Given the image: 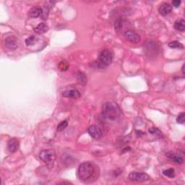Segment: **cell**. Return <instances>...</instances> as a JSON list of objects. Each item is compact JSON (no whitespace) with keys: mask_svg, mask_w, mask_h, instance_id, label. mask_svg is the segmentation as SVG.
<instances>
[{"mask_svg":"<svg viewBox=\"0 0 185 185\" xmlns=\"http://www.w3.org/2000/svg\"><path fill=\"white\" fill-rule=\"evenodd\" d=\"M121 111L116 103L106 102L103 106L102 114L105 119L109 121H115L120 116Z\"/></svg>","mask_w":185,"mask_h":185,"instance_id":"1","label":"cell"},{"mask_svg":"<svg viewBox=\"0 0 185 185\" xmlns=\"http://www.w3.org/2000/svg\"><path fill=\"white\" fill-rule=\"evenodd\" d=\"M94 165L90 162H84L80 165L78 170V177L82 182H88L94 177Z\"/></svg>","mask_w":185,"mask_h":185,"instance_id":"2","label":"cell"},{"mask_svg":"<svg viewBox=\"0 0 185 185\" xmlns=\"http://www.w3.org/2000/svg\"><path fill=\"white\" fill-rule=\"evenodd\" d=\"M112 59H113L112 53L108 49H105V50L100 52L98 60L95 62V64H96L98 68H106V67L111 64Z\"/></svg>","mask_w":185,"mask_h":185,"instance_id":"3","label":"cell"},{"mask_svg":"<svg viewBox=\"0 0 185 185\" xmlns=\"http://www.w3.org/2000/svg\"><path fill=\"white\" fill-rule=\"evenodd\" d=\"M39 158L49 166H53L56 159V154L53 150H43L40 152Z\"/></svg>","mask_w":185,"mask_h":185,"instance_id":"4","label":"cell"},{"mask_svg":"<svg viewBox=\"0 0 185 185\" xmlns=\"http://www.w3.org/2000/svg\"><path fill=\"white\" fill-rule=\"evenodd\" d=\"M129 179L133 182H146L151 179V177L146 173L132 172L129 175Z\"/></svg>","mask_w":185,"mask_h":185,"instance_id":"5","label":"cell"},{"mask_svg":"<svg viewBox=\"0 0 185 185\" xmlns=\"http://www.w3.org/2000/svg\"><path fill=\"white\" fill-rule=\"evenodd\" d=\"M124 36L126 38V39L128 40L129 41H130L131 43L133 44H137L138 42H140V36L139 34H137V33H135V31H132V30H126L125 32V34Z\"/></svg>","mask_w":185,"mask_h":185,"instance_id":"6","label":"cell"},{"mask_svg":"<svg viewBox=\"0 0 185 185\" xmlns=\"http://www.w3.org/2000/svg\"><path fill=\"white\" fill-rule=\"evenodd\" d=\"M89 135L95 140H99L102 136V131L96 125H91L88 129Z\"/></svg>","mask_w":185,"mask_h":185,"instance_id":"7","label":"cell"},{"mask_svg":"<svg viewBox=\"0 0 185 185\" xmlns=\"http://www.w3.org/2000/svg\"><path fill=\"white\" fill-rule=\"evenodd\" d=\"M172 6L169 3H167V2H164V3L161 4L158 8L159 13L163 16L167 15L168 14H169L172 12Z\"/></svg>","mask_w":185,"mask_h":185,"instance_id":"8","label":"cell"},{"mask_svg":"<svg viewBox=\"0 0 185 185\" xmlns=\"http://www.w3.org/2000/svg\"><path fill=\"white\" fill-rule=\"evenodd\" d=\"M20 146V142L17 138H13L9 140L8 143V148L12 153H15L18 150Z\"/></svg>","mask_w":185,"mask_h":185,"instance_id":"9","label":"cell"},{"mask_svg":"<svg viewBox=\"0 0 185 185\" xmlns=\"http://www.w3.org/2000/svg\"><path fill=\"white\" fill-rule=\"evenodd\" d=\"M63 96L69 98H74V99H78L80 97V93L76 89H72V90H68L64 91L62 93Z\"/></svg>","mask_w":185,"mask_h":185,"instance_id":"10","label":"cell"},{"mask_svg":"<svg viewBox=\"0 0 185 185\" xmlns=\"http://www.w3.org/2000/svg\"><path fill=\"white\" fill-rule=\"evenodd\" d=\"M5 46L7 48L11 49V50H14L18 48V43L17 41L15 38L13 37H9L5 39Z\"/></svg>","mask_w":185,"mask_h":185,"instance_id":"11","label":"cell"},{"mask_svg":"<svg viewBox=\"0 0 185 185\" xmlns=\"http://www.w3.org/2000/svg\"><path fill=\"white\" fill-rule=\"evenodd\" d=\"M166 156L168 158H170L171 160H172L173 161H174L175 163H179V164H182L184 162V159L182 156H180L178 154H176L174 153H172V152H169L166 154Z\"/></svg>","mask_w":185,"mask_h":185,"instance_id":"12","label":"cell"},{"mask_svg":"<svg viewBox=\"0 0 185 185\" xmlns=\"http://www.w3.org/2000/svg\"><path fill=\"white\" fill-rule=\"evenodd\" d=\"M49 27L48 25L44 23H39V24L37 25V26L34 28V31L38 34H43L45 33L48 31Z\"/></svg>","mask_w":185,"mask_h":185,"instance_id":"13","label":"cell"},{"mask_svg":"<svg viewBox=\"0 0 185 185\" xmlns=\"http://www.w3.org/2000/svg\"><path fill=\"white\" fill-rule=\"evenodd\" d=\"M42 14V8H39V7H35L30 10L28 15L29 17L32 18H36L41 16Z\"/></svg>","mask_w":185,"mask_h":185,"instance_id":"14","label":"cell"},{"mask_svg":"<svg viewBox=\"0 0 185 185\" xmlns=\"http://www.w3.org/2000/svg\"><path fill=\"white\" fill-rule=\"evenodd\" d=\"M184 24H185V21L184 20L181 19L179 20L176 21L174 25V27L177 30H179V31H184V29H185Z\"/></svg>","mask_w":185,"mask_h":185,"instance_id":"15","label":"cell"},{"mask_svg":"<svg viewBox=\"0 0 185 185\" xmlns=\"http://www.w3.org/2000/svg\"><path fill=\"white\" fill-rule=\"evenodd\" d=\"M77 79H78V83L81 84V85H85L86 82H87V79H86L85 75L83 72H78V74H77Z\"/></svg>","mask_w":185,"mask_h":185,"instance_id":"16","label":"cell"},{"mask_svg":"<svg viewBox=\"0 0 185 185\" xmlns=\"http://www.w3.org/2000/svg\"><path fill=\"white\" fill-rule=\"evenodd\" d=\"M163 174L168 178H174L175 176H176L175 171H174V168H168V169L163 171Z\"/></svg>","mask_w":185,"mask_h":185,"instance_id":"17","label":"cell"},{"mask_svg":"<svg viewBox=\"0 0 185 185\" xmlns=\"http://www.w3.org/2000/svg\"><path fill=\"white\" fill-rule=\"evenodd\" d=\"M37 42V38L35 36H30L25 40V44L27 46H33Z\"/></svg>","mask_w":185,"mask_h":185,"instance_id":"18","label":"cell"},{"mask_svg":"<svg viewBox=\"0 0 185 185\" xmlns=\"http://www.w3.org/2000/svg\"><path fill=\"white\" fill-rule=\"evenodd\" d=\"M49 9L47 5H46V6L45 5L44 7V8H42V14L41 15V18L44 20H47L48 16H49Z\"/></svg>","mask_w":185,"mask_h":185,"instance_id":"19","label":"cell"},{"mask_svg":"<svg viewBox=\"0 0 185 185\" xmlns=\"http://www.w3.org/2000/svg\"><path fill=\"white\" fill-rule=\"evenodd\" d=\"M168 46L172 49H184L183 44L178 41H172L168 44Z\"/></svg>","mask_w":185,"mask_h":185,"instance_id":"20","label":"cell"},{"mask_svg":"<svg viewBox=\"0 0 185 185\" xmlns=\"http://www.w3.org/2000/svg\"><path fill=\"white\" fill-rule=\"evenodd\" d=\"M123 27V20L120 19V18H118L115 21V24H114V28H115V30L117 32H119V30H121Z\"/></svg>","mask_w":185,"mask_h":185,"instance_id":"21","label":"cell"},{"mask_svg":"<svg viewBox=\"0 0 185 185\" xmlns=\"http://www.w3.org/2000/svg\"><path fill=\"white\" fill-rule=\"evenodd\" d=\"M67 125H68V121H67V120H64V121H61V122L58 125L57 130L58 132H61V131H63L64 130V129H66Z\"/></svg>","mask_w":185,"mask_h":185,"instance_id":"22","label":"cell"},{"mask_svg":"<svg viewBox=\"0 0 185 185\" xmlns=\"http://www.w3.org/2000/svg\"><path fill=\"white\" fill-rule=\"evenodd\" d=\"M69 64L66 61H62V62H59V69L61 71H66V70L68 69Z\"/></svg>","mask_w":185,"mask_h":185,"instance_id":"23","label":"cell"},{"mask_svg":"<svg viewBox=\"0 0 185 185\" xmlns=\"http://www.w3.org/2000/svg\"><path fill=\"white\" fill-rule=\"evenodd\" d=\"M185 121V113L184 112H182L179 114V116L177 118V121L179 124H184Z\"/></svg>","mask_w":185,"mask_h":185,"instance_id":"24","label":"cell"},{"mask_svg":"<svg viewBox=\"0 0 185 185\" xmlns=\"http://www.w3.org/2000/svg\"><path fill=\"white\" fill-rule=\"evenodd\" d=\"M172 4L174 8H179L180 4H181V1L180 0H174L172 2Z\"/></svg>","mask_w":185,"mask_h":185,"instance_id":"25","label":"cell"}]
</instances>
